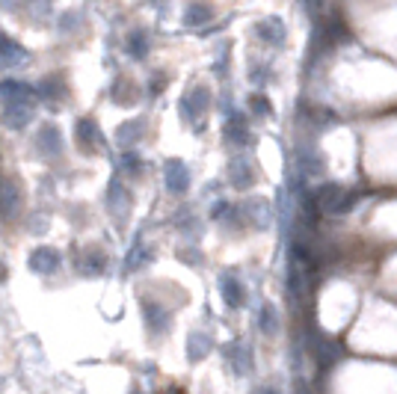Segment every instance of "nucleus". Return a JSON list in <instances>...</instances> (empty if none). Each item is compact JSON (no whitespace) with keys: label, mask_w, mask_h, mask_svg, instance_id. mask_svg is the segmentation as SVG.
I'll list each match as a JSON object with an SVG mask.
<instances>
[{"label":"nucleus","mask_w":397,"mask_h":394,"mask_svg":"<svg viewBox=\"0 0 397 394\" xmlns=\"http://www.w3.org/2000/svg\"><path fill=\"white\" fill-rule=\"evenodd\" d=\"M258 33L264 36L267 42H282V24L276 21V18H270V21H264L258 27Z\"/></svg>","instance_id":"obj_1"},{"label":"nucleus","mask_w":397,"mask_h":394,"mask_svg":"<svg viewBox=\"0 0 397 394\" xmlns=\"http://www.w3.org/2000/svg\"><path fill=\"white\" fill-rule=\"evenodd\" d=\"M211 15V9H207L205 3H196L187 9V24H198V21H205V18Z\"/></svg>","instance_id":"obj_2"},{"label":"nucleus","mask_w":397,"mask_h":394,"mask_svg":"<svg viewBox=\"0 0 397 394\" xmlns=\"http://www.w3.org/2000/svg\"><path fill=\"white\" fill-rule=\"evenodd\" d=\"M131 51H133V57H140V53L146 51V36H142V33H133V39H131Z\"/></svg>","instance_id":"obj_3"},{"label":"nucleus","mask_w":397,"mask_h":394,"mask_svg":"<svg viewBox=\"0 0 397 394\" xmlns=\"http://www.w3.org/2000/svg\"><path fill=\"white\" fill-rule=\"evenodd\" d=\"M305 6H309L311 12H318V9H320V0H305Z\"/></svg>","instance_id":"obj_4"}]
</instances>
